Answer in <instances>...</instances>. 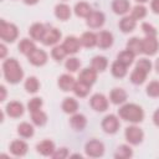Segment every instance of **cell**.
I'll return each mask as SVG.
<instances>
[{"mask_svg":"<svg viewBox=\"0 0 159 159\" xmlns=\"http://www.w3.org/2000/svg\"><path fill=\"white\" fill-rule=\"evenodd\" d=\"M4 77L9 83H19L24 77V71L15 58H7L2 65Z\"/></svg>","mask_w":159,"mask_h":159,"instance_id":"1","label":"cell"},{"mask_svg":"<svg viewBox=\"0 0 159 159\" xmlns=\"http://www.w3.org/2000/svg\"><path fill=\"white\" fill-rule=\"evenodd\" d=\"M118 114L122 119L130 123H139L144 118V112L140 106L134 103H127L118 109Z\"/></svg>","mask_w":159,"mask_h":159,"instance_id":"2","label":"cell"},{"mask_svg":"<svg viewBox=\"0 0 159 159\" xmlns=\"http://www.w3.org/2000/svg\"><path fill=\"white\" fill-rule=\"evenodd\" d=\"M19 36L17 27L14 24L6 22L5 20L0 21V37L5 42H14Z\"/></svg>","mask_w":159,"mask_h":159,"instance_id":"3","label":"cell"},{"mask_svg":"<svg viewBox=\"0 0 159 159\" xmlns=\"http://www.w3.org/2000/svg\"><path fill=\"white\" fill-rule=\"evenodd\" d=\"M124 135H125V139L129 144H133V145H138L143 142V138H144V133L143 130L137 127V125H130V127H127L125 128V132H124Z\"/></svg>","mask_w":159,"mask_h":159,"instance_id":"4","label":"cell"},{"mask_svg":"<svg viewBox=\"0 0 159 159\" xmlns=\"http://www.w3.org/2000/svg\"><path fill=\"white\" fill-rule=\"evenodd\" d=\"M84 150H86V154L91 158H98V157H102L103 153H104V145L102 142L97 140V139H92V140H88L86 143V147H84Z\"/></svg>","mask_w":159,"mask_h":159,"instance_id":"5","label":"cell"},{"mask_svg":"<svg viewBox=\"0 0 159 159\" xmlns=\"http://www.w3.org/2000/svg\"><path fill=\"white\" fill-rule=\"evenodd\" d=\"M159 48V42L157 40V36H145V39L142 40V52L149 56H153L157 53Z\"/></svg>","mask_w":159,"mask_h":159,"instance_id":"6","label":"cell"},{"mask_svg":"<svg viewBox=\"0 0 159 159\" xmlns=\"http://www.w3.org/2000/svg\"><path fill=\"white\" fill-rule=\"evenodd\" d=\"M102 129L108 134H114L119 129V119L114 114H108L102 120Z\"/></svg>","mask_w":159,"mask_h":159,"instance_id":"7","label":"cell"},{"mask_svg":"<svg viewBox=\"0 0 159 159\" xmlns=\"http://www.w3.org/2000/svg\"><path fill=\"white\" fill-rule=\"evenodd\" d=\"M91 107L97 112H104L108 108V99L102 93H96L89 99Z\"/></svg>","mask_w":159,"mask_h":159,"instance_id":"8","label":"cell"},{"mask_svg":"<svg viewBox=\"0 0 159 159\" xmlns=\"http://www.w3.org/2000/svg\"><path fill=\"white\" fill-rule=\"evenodd\" d=\"M29 62L32 63L34 66H43L47 62V53L43 50L40 48H35L30 55H27Z\"/></svg>","mask_w":159,"mask_h":159,"instance_id":"9","label":"cell"},{"mask_svg":"<svg viewBox=\"0 0 159 159\" xmlns=\"http://www.w3.org/2000/svg\"><path fill=\"white\" fill-rule=\"evenodd\" d=\"M104 20H106V17H104V14L103 12H101V11H92L88 15L86 22H87V25L89 27L98 29V27H101L104 24Z\"/></svg>","mask_w":159,"mask_h":159,"instance_id":"10","label":"cell"},{"mask_svg":"<svg viewBox=\"0 0 159 159\" xmlns=\"http://www.w3.org/2000/svg\"><path fill=\"white\" fill-rule=\"evenodd\" d=\"M61 39V32L60 30L52 27V29H47L45 32V36L42 39V43L46 46H52L55 43H57Z\"/></svg>","mask_w":159,"mask_h":159,"instance_id":"11","label":"cell"},{"mask_svg":"<svg viewBox=\"0 0 159 159\" xmlns=\"http://www.w3.org/2000/svg\"><path fill=\"white\" fill-rule=\"evenodd\" d=\"M5 111H6L7 116H10L12 118H19L24 114V106H22V103L17 102V101H12L6 104Z\"/></svg>","mask_w":159,"mask_h":159,"instance_id":"12","label":"cell"},{"mask_svg":"<svg viewBox=\"0 0 159 159\" xmlns=\"http://www.w3.org/2000/svg\"><path fill=\"white\" fill-rule=\"evenodd\" d=\"M113 45V35L109 31H101L97 34V46L99 48H108Z\"/></svg>","mask_w":159,"mask_h":159,"instance_id":"13","label":"cell"},{"mask_svg":"<svg viewBox=\"0 0 159 159\" xmlns=\"http://www.w3.org/2000/svg\"><path fill=\"white\" fill-rule=\"evenodd\" d=\"M62 46L65 47L67 53H76V52H78V50L81 47V41L75 36H67L65 39Z\"/></svg>","mask_w":159,"mask_h":159,"instance_id":"14","label":"cell"},{"mask_svg":"<svg viewBox=\"0 0 159 159\" xmlns=\"http://www.w3.org/2000/svg\"><path fill=\"white\" fill-rule=\"evenodd\" d=\"M78 80L89 84V86H92L97 80V71L92 67L91 68H84V70L81 71V73L78 76Z\"/></svg>","mask_w":159,"mask_h":159,"instance_id":"15","label":"cell"},{"mask_svg":"<svg viewBox=\"0 0 159 159\" xmlns=\"http://www.w3.org/2000/svg\"><path fill=\"white\" fill-rule=\"evenodd\" d=\"M36 149H37V152H39L40 154H42V155H45V157H52L53 152L56 150L53 142H51V140H48V139L40 142V143L36 145Z\"/></svg>","mask_w":159,"mask_h":159,"instance_id":"16","label":"cell"},{"mask_svg":"<svg viewBox=\"0 0 159 159\" xmlns=\"http://www.w3.org/2000/svg\"><path fill=\"white\" fill-rule=\"evenodd\" d=\"M46 30H47V29H46L42 24L36 22V24H34V25L30 27L29 34H30V36H31V39H32V40L42 41V39H43V36H45Z\"/></svg>","mask_w":159,"mask_h":159,"instance_id":"17","label":"cell"},{"mask_svg":"<svg viewBox=\"0 0 159 159\" xmlns=\"http://www.w3.org/2000/svg\"><path fill=\"white\" fill-rule=\"evenodd\" d=\"M109 99L113 104H122L127 101V92L123 88H113L109 93Z\"/></svg>","mask_w":159,"mask_h":159,"instance_id":"18","label":"cell"},{"mask_svg":"<svg viewBox=\"0 0 159 159\" xmlns=\"http://www.w3.org/2000/svg\"><path fill=\"white\" fill-rule=\"evenodd\" d=\"M27 144L24 140H14L10 144V152L16 157H24L27 153Z\"/></svg>","mask_w":159,"mask_h":159,"instance_id":"19","label":"cell"},{"mask_svg":"<svg viewBox=\"0 0 159 159\" xmlns=\"http://www.w3.org/2000/svg\"><path fill=\"white\" fill-rule=\"evenodd\" d=\"M70 124L75 130H83L87 125V119L83 114L75 113L70 119Z\"/></svg>","mask_w":159,"mask_h":159,"instance_id":"20","label":"cell"},{"mask_svg":"<svg viewBox=\"0 0 159 159\" xmlns=\"http://www.w3.org/2000/svg\"><path fill=\"white\" fill-rule=\"evenodd\" d=\"M58 87L62 89V91H65V92H67V91H72L73 89V86H75V83H76V81H75V78L72 77V76H70V75H62L60 78H58Z\"/></svg>","mask_w":159,"mask_h":159,"instance_id":"21","label":"cell"},{"mask_svg":"<svg viewBox=\"0 0 159 159\" xmlns=\"http://www.w3.org/2000/svg\"><path fill=\"white\" fill-rule=\"evenodd\" d=\"M148 73H149L148 71H145V70L139 68V67L135 66V68H134L133 72L130 73V81H132L134 84H142V83L145 81Z\"/></svg>","mask_w":159,"mask_h":159,"instance_id":"22","label":"cell"},{"mask_svg":"<svg viewBox=\"0 0 159 159\" xmlns=\"http://www.w3.org/2000/svg\"><path fill=\"white\" fill-rule=\"evenodd\" d=\"M130 4L128 0H113L112 2V9L116 14L118 15H124L129 11Z\"/></svg>","mask_w":159,"mask_h":159,"instance_id":"23","label":"cell"},{"mask_svg":"<svg viewBox=\"0 0 159 159\" xmlns=\"http://www.w3.org/2000/svg\"><path fill=\"white\" fill-rule=\"evenodd\" d=\"M55 15H56L57 19H60L62 21H66L71 16V9L66 4H58L55 7Z\"/></svg>","mask_w":159,"mask_h":159,"instance_id":"24","label":"cell"},{"mask_svg":"<svg viewBox=\"0 0 159 159\" xmlns=\"http://www.w3.org/2000/svg\"><path fill=\"white\" fill-rule=\"evenodd\" d=\"M137 20H134L132 16H124L120 21H119V29L122 30V32H132L135 26H137Z\"/></svg>","mask_w":159,"mask_h":159,"instance_id":"25","label":"cell"},{"mask_svg":"<svg viewBox=\"0 0 159 159\" xmlns=\"http://www.w3.org/2000/svg\"><path fill=\"white\" fill-rule=\"evenodd\" d=\"M72 91L75 92V94H76L77 97L83 98V97H86V96L89 93V91H91V86L78 80V81L75 83V86H73V89H72Z\"/></svg>","mask_w":159,"mask_h":159,"instance_id":"26","label":"cell"},{"mask_svg":"<svg viewBox=\"0 0 159 159\" xmlns=\"http://www.w3.org/2000/svg\"><path fill=\"white\" fill-rule=\"evenodd\" d=\"M62 109H63L65 113L75 114L77 112V109H78V102L72 97H67L62 102Z\"/></svg>","mask_w":159,"mask_h":159,"instance_id":"27","label":"cell"},{"mask_svg":"<svg viewBox=\"0 0 159 159\" xmlns=\"http://www.w3.org/2000/svg\"><path fill=\"white\" fill-rule=\"evenodd\" d=\"M80 41H81V45H83L84 47L97 46V35L92 31H87L81 36Z\"/></svg>","mask_w":159,"mask_h":159,"instance_id":"28","label":"cell"},{"mask_svg":"<svg viewBox=\"0 0 159 159\" xmlns=\"http://www.w3.org/2000/svg\"><path fill=\"white\" fill-rule=\"evenodd\" d=\"M111 71H112V75L117 78H122L127 75V66L124 63H122L120 61H114L112 63V67H111Z\"/></svg>","mask_w":159,"mask_h":159,"instance_id":"29","label":"cell"},{"mask_svg":"<svg viewBox=\"0 0 159 159\" xmlns=\"http://www.w3.org/2000/svg\"><path fill=\"white\" fill-rule=\"evenodd\" d=\"M91 12H92L91 6L84 1H80L75 5V14L80 17H88Z\"/></svg>","mask_w":159,"mask_h":159,"instance_id":"30","label":"cell"},{"mask_svg":"<svg viewBox=\"0 0 159 159\" xmlns=\"http://www.w3.org/2000/svg\"><path fill=\"white\" fill-rule=\"evenodd\" d=\"M108 66V61L104 56H96L92 58V68L97 72H103Z\"/></svg>","mask_w":159,"mask_h":159,"instance_id":"31","label":"cell"},{"mask_svg":"<svg viewBox=\"0 0 159 159\" xmlns=\"http://www.w3.org/2000/svg\"><path fill=\"white\" fill-rule=\"evenodd\" d=\"M35 48H36V46H35L34 41L29 40V39H22V40L20 41V43H19V50H20V52L24 53V55H26V56L30 55Z\"/></svg>","mask_w":159,"mask_h":159,"instance_id":"32","label":"cell"},{"mask_svg":"<svg viewBox=\"0 0 159 159\" xmlns=\"http://www.w3.org/2000/svg\"><path fill=\"white\" fill-rule=\"evenodd\" d=\"M132 155H133L132 148H130L129 145H125V144L119 145V147L117 148L116 153H114V157H116L117 159H127V158H130Z\"/></svg>","mask_w":159,"mask_h":159,"instance_id":"33","label":"cell"},{"mask_svg":"<svg viewBox=\"0 0 159 159\" xmlns=\"http://www.w3.org/2000/svg\"><path fill=\"white\" fill-rule=\"evenodd\" d=\"M127 48L130 50L134 55L142 53V40L138 39V37H132V39H129V41L127 42Z\"/></svg>","mask_w":159,"mask_h":159,"instance_id":"34","label":"cell"},{"mask_svg":"<svg viewBox=\"0 0 159 159\" xmlns=\"http://www.w3.org/2000/svg\"><path fill=\"white\" fill-rule=\"evenodd\" d=\"M134 53L130 51V50H124V51H122V52H119L118 53V57H117V60L118 61H120L122 63H124L127 67L129 66V65H132V62H133V60H134Z\"/></svg>","mask_w":159,"mask_h":159,"instance_id":"35","label":"cell"},{"mask_svg":"<svg viewBox=\"0 0 159 159\" xmlns=\"http://www.w3.org/2000/svg\"><path fill=\"white\" fill-rule=\"evenodd\" d=\"M39 88H40V82L36 77L31 76L25 81V89L29 93H36L39 91Z\"/></svg>","mask_w":159,"mask_h":159,"instance_id":"36","label":"cell"},{"mask_svg":"<svg viewBox=\"0 0 159 159\" xmlns=\"http://www.w3.org/2000/svg\"><path fill=\"white\" fill-rule=\"evenodd\" d=\"M17 133L22 137V138H30L34 135V127L30 124V123H21L19 127H17Z\"/></svg>","mask_w":159,"mask_h":159,"instance_id":"37","label":"cell"},{"mask_svg":"<svg viewBox=\"0 0 159 159\" xmlns=\"http://www.w3.org/2000/svg\"><path fill=\"white\" fill-rule=\"evenodd\" d=\"M31 119L36 125H43L47 122V116L45 112H42L41 109L31 112Z\"/></svg>","mask_w":159,"mask_h":159,"instance_id":"38","label":"cell"},{"mask_svg":"<svg viewBox=\"0 0 159 159\" xmlns=\"http://www.w3.org/2000/svg\"><path fill=\"white\" fill-rule=\"evenodd\" d=\"M67 55H68V53H67V51L65 50V47H63L62 45L55 46V47L52 48V52H51V56H52L56 61H62Z\"/></svg>","mask_w":159,"mask_h":159,"instance_id":"39","label":"cell"},{"mask_svg":"<svg viewBox=\"0 0 159 159\" xmlns=\"http://www.w3.org/2000/svg\"><path fill=\"white\" fill-rule=\"evenodd\" d=\"M145 15H147V9H145V6H143V5H137V6L133 7L130 16H132L134 20H140V19L145 17Z\"/></svg>","mask_w":159,"mask_h":159,"instance_id":"40","label":"cell"},{"mask_svg":"<svg viewBox=\"0 0 159 159\" xmlns=\"http://www.w3.org/2000/svg\"><path fill=\"white\" fill-rule=\"evenodd\" d=\"M147 94L149 97H159V81H152L147 86Z\"/></svg>","mask_w":159,"mask_h":159,"instance_id":"41","label":"cell"},{"mask_svg":"<svg viewBox=\"0 0 159 159\" xmlns=\"http://www.w3.org/2000/svg\"><path fill=\"white\" fill-rule=\"evenodd\" d=\"M65 66H66V70H68L70 72H76L81 66V61L76 57H71L66 61Z\"/></svg>","mask_w":159,"mask_h":159,"instance_id":"42","label":"cell"},{"mask_svg":"<svg viewBox=\"0 0 159 159\" xmlns=\"http://www.w3.org/2000/svg\"><path fill=\"white\" fill-rule=\"evenodd\" d=\"M42 107V99L39 98V97H35L32 99H30V102L27 103V108L30 112H35V111H39L41 109Z\"/></svg>","mask_w":159,"mask_h":159,"instance_id":"43","label":"cell"},{"mask_svg":"<svg viewBox=\"0 0 159 159\" xmlns=\"http://www.w3.org/2000/svg\"><path fill=\"white\" fill-rule=\"evenodd\" d=\"M142 30L145 34V36H157V30L153 25L148 24V22H143L142 24Z\"/></svg>","mask_w":159,"mask_h":159,"instance_id":"44","label":"cell"},{"mask_svg":"<svg viewBox=\"0 0 159 159\" xmlns=\"http://www.w3.org/2000/svg\"><path fill=\"white\" fill-rule=\"evenodd\" d=\"M68 157V150L67 148H60V149H56L52 154V158L55 159H65Z\"/></svg>","mask_w":159,"mask_h":159,"instance_id":"45","label":"cell"},{"mask_svg":"<svg viewBox=\"0 0 159 159\" xmlns=\"http://www.w3.org/2000/svg\"><path fill=\"white\" fill-rule=\"evenodd\" d=\"M150 7H152L154 14H159V0H152Z\"/></svg>","mask_w":159,"mask_h":159,"instance_id":"46","label":"cell"},{"mask_svg":"<svg viewBox=\"0 0 159 159\" xmlns=\"http://www.w3.org/2000/svg\"><path fill=\"white\" fill-rule=\"evenodd\" d=\"M153 122H154V124L157 125V127H159V108L154 112V114H153Z\"/></svg>","mask_w":159,"mask_h":159,"instance_id":"47","label":"cell"},{"mask_svg":"<svg viewBox=\"0 0 159 159\" xmlns=\"http://www.w3.org/2000/svg\"><path fill=\"white\" fill-rule=\"evenodd\" d=\"M0 51H1V52H0V57H1V58H4V57H5V55H6V47H5V45H4V43H1V45H0Z\"/></svg>","mask_w":159,"mask_h":159,"instance_id":"48","label":"cell"},{"mask_svg":"<svg viewBox=\"0 0 159 159\" xmlns=\"http://www.w3.org/2000/svg\"><path fill=\"white\" fill-rule=\"evenodd\" d=\"M0 91H1V98H0V99H1V101H4V99H5V96H6L5 87H4V86H1V87H0Z\"/></svg>","mask_w":159,"mask_h":159,"instance_id":"49","label":"cell"},{"mask_svg":"<svg viewBox=\"0 0 159 159\" xmlns=\"http://www.w3.org/2000/svg\"><path fill=\"white\" fill-rule=\"evenodd\" d=\"M37 1H39V0H24V2L27 4V5H35Z\"/></svg>","mask_w":159,"mask_h":159,"instance_id":"50","label":"cell"},{"mask_svg":"<svg viewBox=\"0 0 159 159\" xmlns=\"http://www.w3.org/2000/svg\"><path fill=\"white\" fill-rule=\"evenodd\" d=\"M155 70H157V72L159 73V58H157V61H155Z\"/></svg>","mask_w":159,"mask_h":159,"instance_id":"51","label":"cell"},{"mask_svg":"<svg viewBox=\"0 0 159 159\" xmlns=\"http://www.w3.org/2000/svg\"><path fill=\"white\" fill-rule=\"evenodd\" d=\"M135 1H137V2H147L148 0H135Z\"/></svg>","mask_w":159,"mask_h":159,"instance_id":"52","label":"cell"}]
</instances>
